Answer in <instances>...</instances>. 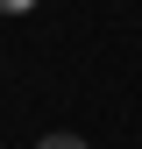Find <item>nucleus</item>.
<instances>
[{
  "label": "nucleus",
  "mask_w": 142,
  "mask_h": 149,
  "mask_svg": "<svg viewBox=\"0 0 142 149\" xmlns=\"http://www.w3.org/2000/svg\"><path fill=\"white\" fill-rule=\"evenodd\" d=\"M36 149H93V142H85V135H43Z\"/></svg>",
  "instance_id": "f257e3e1"
}]
</instances>
